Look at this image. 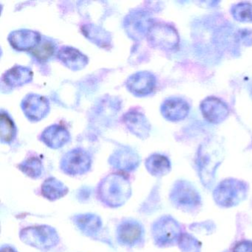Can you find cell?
I'll return each mask as SVG.
<instances>
[{
  "label": "cell",
  "instance_id": "1",
  "mask_svg": "<svg viewBox=\"0 0 252 252\" xmlns=\"http://www.w3.org/2000/svg\"><path fill=\"white\" fill-rule=\"evenodd\" d=\"M132 194L129 179L121 174H110L98 187L99 200L110 208H118L126 203Z\"/></svg>",
  "mask_w": 252,
  "mask_h": 252
},
{
  "label": "cell",
  "instance_id": "2",
  "mask_svg": "<svg viewBox=\"0 0 252 252\" xmlns=\"http://www.w3.org/2000/svg\"><path fill=\"white\" fill-rule=\"evenodd\" d=\"M20 237L26 244L42 250L52 249L60 242L55 228L46 225L24 228L20 231Z\"/></svg>",
  "mask_w": 252,
  "mask_h": 252
},
{
  "label": "cell",
  "instance_id": "3",
  "mask_svg": "<svg viewBox=\"0 0 252 252\" xmlns=\"http://www.w3.org/2000/svg\"><path fill=\"white\" fill-rule=\"evenodd\" d=\"M148 39L155 48L166 51H174L180 43L176 29L166 23L152 25L148 31Z\"/></svg>",
  "mask_w": 252,
  "mask_h": 252
},
{
  "label": "cell",
  "instance_id": "4",
  "mask_svg": "<svg viewBox=\"0 0 252 252\" xmlns=\"http://www.w3.org/2000/svg\"><path fill=\"white\" fill-rule=\"evenodd\" d=\"M92 159L85 150L75 149L64 155L62 159L61 169L69 175H81L91 169Z\"/></svg>",
  "mask_w": 252,
  "mask_h": 252
},
{
  "label": "cell",
  "instance_id": "5",
  "mask_svg": "<svg viewBox=\"0 0 252 252\" xmlns=\"http://www.w3.org/2000/svg\"><path fill=\"white\" fill-rule=\"evenodd\" d=\"M180 234L178 224L172 218L163 217L155 222L153 236L156 244L166 246L175 243Z\"/></svg>",
  "mask_w": 252,
  "mask_h": 252
},
{
  "label": "cell",
  "instance_id": "6",
  "mask_svg": "<svg viewBox=\"0 0 252 252\" xmlns=\"http://www.w3.org/2000/svg\"><path fill=\"white\" fill-rule=\"evenodd\" d=\"M200 110L203 117L209 123H222L229 114L228 105L220 98L209 96L200 103Z\"/></svg>",
  "mask_w": 252,
  "mask_h": 252
},
{
  "label": "cell",
  "instance_id": "7",
  "mask_svg": "<svg viewBox=\"0 0 252 252\" xmlns=\"http://www.w3.org/2000/svg\"><path fill=\"white\" fill-rule=\"evenodd\" d=\"M144 233V228L139 222L126 220L121 222L118 227V241L125 246H135L142 240Z\"/></svg>",
  "mask_w": 252,
  "mask_h": 252
},
{
  "label": "cell",
  "instance_id": "8",
  "mask_svg": "<svg viewBox=\"0 0 252 252\" xmlns=\"http://www.w3.org/2000/svg\"><path fill=\"white\" fill-rule=\"evenodd\" d=\"M156 77L149 72H140L129 78L126 82L128 89L137 95H147L156 88Z\"/></svg>",
  "mask_w": 252,
  "mask_h": 252
},
{
  "label": "cell",
  "instance_id": "9",
  "mask_svg": "<svg viewBox=\"0 0 252 252\" xmlns=\"http://www.w3.org/2000/svg\"><path fill=\"white\" fill-rule=\"evenodd\" d=\"M163 117L170 122H179L187 117L190 107L185 100L181 98H170L165 100L161 105Z\"/></svg>",
  "mask_w": 252,
  "mask_h": 252
},
{
  "label": "cell",
  "instance_id": "10",
  "mask_svg": "<svg viewBox=\"0 0 252 252\" xmlns=\"http://www.w3.org/2000/svg\"><path fill=\"white\" fill-rule=\"evenodd\" d=\"M23 110L32 120H40L48 113L49 104L43 97L31 95L23 101Z\"/></svg>",
  "mask_w": 252,
  "mask_h": 252
},
{
  "label": "cell",
  "instance_id": "11",
  "mask_svg": "<svg viewBox=\"0 0 252 252\" xmlns=\"http://www.w3.org/2000/svg\"><path fill=\"white\" fill-rule=\"evenodd\" d=\"M110 163L116 169L130 172L138 167L139 158L132 150L123 149L116 152L111 156Z\"/></svg>",
  "mask_w": 252,
  "mask_h": 252
},
{
  "label": "cell",
  "instance_id": "12",
  "mask_svg": "<svg viewBox=\"0 0 252 252\" xmlns=\"http://www.w3.org/2000/svg\"><path fill=\"white\" fill-rule=\"evenodd\" d=\"M40 36L32 31H17L9 36L11 45L20 51L33 49L39 44Z\"/></svg>",
  "mask_w": 252,
  "mask_h": 252
},
{
  "label": "cell",
  "instance_id": "13",
  "mask_svg": "<svg viewBox=\"0 0 252 252\" xmlns=\"http://www.w3.org/2000/svg\"><path fill=\"white\" fill-rule=\"evenodd\" d=\"M72 220L79 229L88 236L96 234L102 226V221L100 217L94 214L76 215Z\"/></svg>",
  "mask_w": 252,
  "mask_h": 252
},
{
  "label": "cell",
  "instance_id": "14",
  "mask_svg": "<svg viewBox=\"0 0 252 252\" xmlns=\"http://www.w3.org/2000/svg\"><path fill=\"white\" fill-rule=\"evenodd\" d=\"M125 122L135 135L141 138L148 136L150 130V124L142 113L129 112L125 116Z\"/></svg>",
  "mask_w": 252,
  "mask_h": 252
},
{
  "label": "cell",
  "instance_id": "15",
  "mask_svg": "<svg viewBox=\"0 0 252 252\" xmlns=\"http://www.w3.org/2000/svg\"><path fill=\"white\" fill-rule=\"evenodd\" d=\"M70 136L68 132L60 126H51L42 133V140L51 148L57 149L63 147L67 142Z\"/></svg>",
  "mask_w": 252,
  "mask_h": 252
},
{
  "label": "cell",
  "instance_id": "16",
  "mask_svg": "<svg viewBox=\"0 0 252 252\" xmlns=\"http://www.w3.org/2000/svg\"><path fill=\"white\" fill-rule=\"evenodd\" d=\"M42 194L44 197L54 201L64 197L68 192V188L55 178H49L42 185Z\"/></svg>",
  "mask_w": 252,
  "mask_h": 252
},
{
  "label": "cell",
  "instance_id": "17",
  "mask_svg": "<svg viewBox=\"0 0 252 252\" xmlns=\"http://www.w3.org/2000/svg\"><path fill=\"white\" fill-rule=\"evenodd\" d=\"M58 57L66 66L73 70H79L88 63V59L85 55L77 50L69 47L62 48L59 52Z\"/></svg>",
  "mask_w": 252,
  "mask_h": 252
},
{
  "label": "cell",
  "instance_id": "18",
  "mask_svg": "<svg viewBox=\"0 0 252 252\" xmlns=\"http://www.w3.org/2000/svg\"><path fill=\"white\" fill-rule=\"evenodd\" d=\"M238 184L240 183L234 181H227L222 183L217 191V199L225 206L233 205L234 201L238 199L240 194L239 191L241 190Z\"/></svg>",
  "mask_w": 252,
  "mask_h": 252
},
{
  "label": "cell",
  "instance_id": "19",
  "mask_svg": "<svg viewBox=\"0 0 252 252\" xmlns=\"http://www.w3.org/2000/svg\"><path fill=\"white\" fill-rule=\"evenodd\" d=\"M146 167L151 175L163 176L170 171V161L166 156L160 154L152 155L146 160Z\"/></svg>",
  "mask_w": 252,
  "mask_h": 252
},
{
  "label": "cell",
  "instance_id": "20",
  "mask_svg": "<svg viewBox=\"0 0 252 252\" xmlns=\"http://www.w3.org/2000/svg\"><path fill=\"white\" fill-rule=\"evenodd\" d=\"M3 79L5 83L11 86H20L32 80V73L29 69L19 66L5 73Z\"/></svg>",
  "mask_w": 252,
  "mask_h": 252
},
{
  "label": "cell",
  "instance_id": "21",
  "mask_svg": "<svg viewBox=\"0 0 252 252\" xmlns=\"http://www.w3.org/2000/svg\"><path fill=\"white\" fill-rule=\"evenodd\" d=\"M20 170L27 176L38 179L42 176L44 172L42 161L37 158H31L19 165Z\"/></svg>",
  "mask_w": 252,
  "mask_h": 252
},
{
  "label": "cell",
  "instance_id": "22",
  "mask_svg": "<svg viewBox=\"0 0 252 252\" xmlns=\"http://www.w3.org/2000/svg\"><path fill=\"white\" fill-rule=\"evenodd\" d=\"M233 18L240 23H252V4L241 2L233 5L231 8Z\"/></svg>",
  "mask_w": 252,
  "mask_h": 252
},
{
  "label": "cell",
  "instance_id": "23",
  "mask_svg": "<svg viewBox=\"0 0 252 252\" xmlns=\"http://www.w3.org/2000/svg\"><path fill=\"white\" fill-rule=\"evenodd\" d=\"M16 129L14 123L8 115L1 113V141L3 143L11 142L15 137Z\"/></svg>",
  "mask_w": 252,
  "mask_h": 252
},
{
  "label": "cell",
  "instance_id": "24",
  "mask_svg": "<svg viewBox=\"0 0 252 252\" xmlns=\"http://www.w3.org/2000/svg\"><path fill=\"white\" fill-rule=\"evenodd\" d=\"M173 194V199H175V201L180 205H184V203L189 204L197 198V197H195V193L192 190L186 187L176 189Z\"/></svg>",
  "mask_w": 252,
  "mask_h": 252
},
{
  "label": "cell",
  "instance_id": "25",
  "mask_svg": "<svg viewBox=\"0 0 252 252\" xmlns=\"http://www.w3.org/2000/svg\"><path fill=\"white\" fill-rule=\"evenodd\" d=\"M54 44L50 42H45L40 45H36L32 49V54L39 60H46L53 55L54 53Z\"/></svg>",
  "mask_w": 252,
  "mask_h": 252
},
{
  "label": "cell",
  "instance_id": "26",
  "mask_svg": "<svg viewBox=\"0 0 252 252\" xmlns=\"http://www.w3.org/2000/svg\"><path fill=\"white\" fill-rule=\"evenodd\" d=\"M237 43H242L246 46L252 45V29H240L236 32Z\"/></svg>",
  "mask_w": 252,
  "mask_h": 252
},
{
  "label": "cell",
  "instance_id": "27",
  "mask_svg": "<svg viewBox=\"0 0 252 252\" xmlns=\"http://www.w3.org/2000/svg\"><path fill=\"white\" fill-rule=\"evenodd\" d=\"M234 252H252V243L243 242L236 246Z\"/></svg>",
  "mask_w": 252,
  "mask_h": 252
},
{
  "label": "cell",
  "instance_id": "28",
  "mask_svg": "<svg viewBox=\"0 0 252 252\" xmlns=\"http://www.w3.org/2000/svg\"><path fill=\"white\" fill-rule=\"evenodd\" d=\"M0 252H17V251L15 250V249H13V248H11V246H2V248H1V251H0Z\"/></svg>",
  "mask_w": 252,
  "mask_h": 252
}]
</instances>
